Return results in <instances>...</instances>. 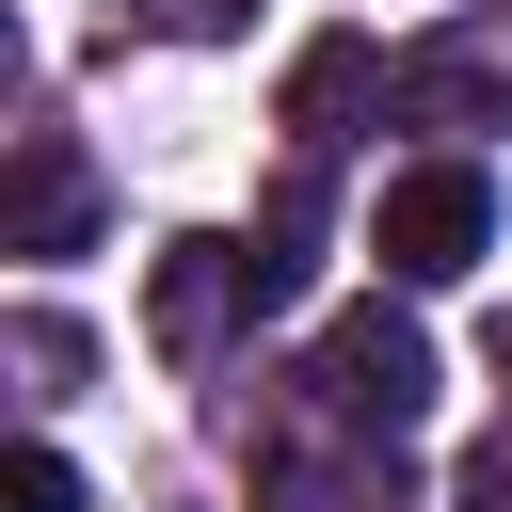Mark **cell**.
<instances>
[{"instance_id":"6da1fadb","label":"cell","mask_w":512,"mask_h":512,"mask_svg":"<svg viewBox=\"0 0 512 512\" xmlns=\"http://www.w3.org/2000/svg\"><path fill=\"white\" fill-rule=\"evenodd\" d=\"M368 256H384V288H464L496 256V176L480 160H400L384 208H368Z\"/></svg>"},{"instance_id":"7a4b0ae2","label":"cell","mask_w":512,"mask_h":512,"mask_svg":"<svg viewBox=\"0 0 512 512\" xmlns=\"http://www.w3.org/2000/svg\"><path fill=\"white\" fill-rule=\"evenodd\" d=\"M320 416H336V432H368V448L432 416V336H416V320H400L384 288L320 320Z\"/></svg>"},{"instance_id":"3957f363","label":"cell","mask_w":512,"mask_h":512,"mask_svg":"<svg viewBox=\"0 0 512 512\" xmlns=\"http://www.w3.org/2000/svg\"><path fill=\"white\" fill-rule=\"evenodd\" d=\"M256 304V256L240 240H160V272H144V336L192 368V352H224V320Z\"/></svg>"},{"instance_id":"277c9868","label":"cell","mask_w":512,"mask_h":512,"mask_svg":"<svg viewBox=\"0 0 512 512\" xmlns=\"http://www.w3.org/2000/svg\"><path fill=\"white\" fill-rule=\"evenodd\" d=\"M384 112H400V128H448V160H464V128L512 112V64H496V48H416V64L384 80Z\"/></svg>"},{"instance_id":"5b68a950","label":"cell","mask_w":512,"mask_h":512,"mask_svg":"<svg viewBox=\"0 0 512 512\" xmlns=\"http://www.w3.org/2000/svg\"><path fill=\"white\" fill-rule=\"evenodd\" d=\"M80 224H96V176H80L64 128H32V144H16V224H0V240H16V256H80Z\"/></svg>"},{"instance_id":"8992f818","label":"cell","mask_w":512,"mask_h":512,"mask_svg":"<svg viewBox=\"0 0 512 512\" xmlns=\"http://www.w3.org/2000/svg\"><path fill=\"white\" fill-rule=\"evenodd\" d=\"M368 80H400V64H368L352 32H320V48L288 64V128H304V160H320V144H336V128L368 112Z\"/></svg>"},{"instance_id":"52a82bcc","label":"cell","mask_w":512,"mask_h":512,"mask_svg":"<svg viewBox=\"0 0 512 512\" xmlns=\"http://www.w3.org/2000/svg\"><path fill=\"white\" fill-rule=\"evenodd\" d=\"M16 368H32V400H64L96 352H80V320H64V304H16Z\"/></svg>"},{"instance_id":"ba28073f","label":"cell","mask_w":512,"mask_h":512,"mask_svg":"<svg viewBox=\"0 0 512 512\" xmlns=\"http://www.w3.org/2000/svg\"><path fill=\"white\" fill-rule=\"evenodd\" d=\"M0 512H80V480H64V448H16V464H0Z\"/></svg>"},{"instance_id":"9c48e42d","label":"cell","mask_w":512,"mask_h":512,"mask_svg":"<svg viewBox=\"0 0 512 512\" xmlns=\"http://www.w3.org/2000/svg\"><path fill=\"white\" fill-rule=\"evenodd\" d=\"M464 512H512V416H496V432L464 448Z\"/></svg>"}]
</instances>
